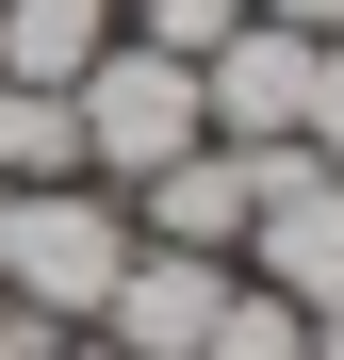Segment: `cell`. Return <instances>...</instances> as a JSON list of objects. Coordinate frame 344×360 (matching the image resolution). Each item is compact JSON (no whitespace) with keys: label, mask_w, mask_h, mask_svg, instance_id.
<instances>
[{"label":"cell","mask_w":344,"mask_h":360,"mask_svg":"<svg viewBox=\"0 0 344 360\" xmlns=\"http://www.w3.org/2000/svg\"><path fill=\"white\" fill-rule=\"evenodd\" d=\"M115 262H132L115 197H82V180H17V197H0V295H17V311H49V328L98 311Z\"/></svg>","instance_id":"6da1fadb"},{"label":"cell","mask_w":344,"mask_h":360,"mask_svg":"<svg viewBox=\"0 0 344 360\" xmlns=\"http://www.w3.org/2000/svg\"><path fill=\"white\" fill-rule=\"evenodd\" d=\"M66 115H82V164H98V180H148V164L197 148V66L132 33V49H98V66L66 82Z\"/></svg>","instance_id":"7a4b0ae2"},{"label":"cell","mask_w":344,"mask_h":360,"mask_svg":"<svg viewBox=\"0 0 344 360\" xmlns=\"http://www.w3.org/2000/svg\"><path fill=\"white\" fill-rule=\"evenodd\" d=\"M312 115V33L295 17H229L213 49H197V131H229V148H279ZM312 148V131H295Z\"/></svg>","instance_id":"3957f363"},{"label":"cell","mask_w":344,"mask_h":360,"mask_svg":"<svg viewBox=\"0 0 344 360\" xmlns=\"http://www.w3.org/2000/svg\"><path fill=\"white\" fill-rule=\"evenodd\" d=\"M213 311H229V262H197V246H132L115 295H98V344H115V360H197Z\"/></svg>","instance_id":"277c9868"},{"label":"cell","mask_w":344,"mask_h":360,"mask_svg":"<svg viewBox=\"0 0 344 360\" xmlns=\"http://www.w3.org/2000/svg\"><path fill=\"white\" fill-rule=\"evenodd\" d=\"M246 229H262V295H295V311H344V164L279 180Z\"/></svg>","instance_id":"5b68a950"},{"label":"cell","mask_w":344,"mask_h":360,"mask_svg":"<svg viewBox=\"0 0 344 360\" xmlns=\"http://www.w3.org/2000/svg\"><path fill=\"white\" fill-rule=\"evenodd\" d=\"M262 197H246V148H181V164H148V229H164V246H197V262H229V229H246Z\"/></svg>","instance_id":"8992f818"},{"label":"cell","mask_w":344,"mask_h":360,"mask_svg":"<svg viewBox=\"0 0 344 360\" xmlns=\"http://www.w3.org/2000/svg\"><path fill=\"white\" fill-rule=\"evenodd\" d=\"M98 49H115V0H0V82H49L66 98Z\"/></svg>","instance_id":"52a82bcc"},{"label":"cell","mask_w":344,"mask_h":360,"mask_svg":"<svg viewBox=\"0 0 344 360\" xmlns=\"http://www.w3.org/2000/svg\"><path fill=\"white\" fill-rule=\"evenodd\" d=\"M66 164H82V115L49 82H0V197H17V180H66Z\"/></svg>","instance_id":"ba28073f"},{"label":"cell","mask_w":344,"mask_h":360,"mask_svg":"<svg viewBox=\"0 0 344 360\" xmlns=\"http://www.w3.org/2000/svg\"><path fill=\"white\" fill-rule=\"evenodd\" d=\"M197 360H312V311H295V295H262V278H229V311L197 328Z\"/></svg>","instance_id":"9c48e42d"},{"label":"cell","mask_w":344,"mask_h":360,"mask_svg":"<svg viewBox=\"0 0 344 360\" xmlns=\"http://www.w3.org/2000/svg\"><path fill=\"white\" fill-rule=\"evenodd\" d=\"M229 17H246V0H148V49H181V66H197V49H213Z\"/></svg>","instance_id":"30bf717a"},{"label":"cell","mask_w":344,"mask_h":360,"mask_svg":"<svg viewBox=\"0 0 344 360\" xmlns=\"http://www.w3.org/2000/svg\"><path fill=\"white\" fill-rule=\"evenodd\" d=\"M295 131H312V148L344 164V33H312V115H295Z\"/></svg>","instance_id":"8fae6325"},{"label":"cell","mask_w":344,"mask_h":360,"mask_svg":"<svg viewBox=\"0 0 344 360\" xmlns=\"http://www.w3.org/2000/svg\"><path fill=\"white\" fill-rule=\"evenodd\" d=\"M262 17H295V33H344V0H262Z\"/></svg>","instance_id":"7c38bea8"},{"label":"cell","mask_w":344,"mask_h":360,"mask_svg":"<svg viewBox=\"0 0 344 360\" xmlns=\"http://www.w3.org/2000/svg\"><path fill=\"white\" fill-rule=\"evenodd\" d=\"M82 360H115V344H82Z\"/></svg>","instance_id":"4fadbf2b"}]
</instances>
